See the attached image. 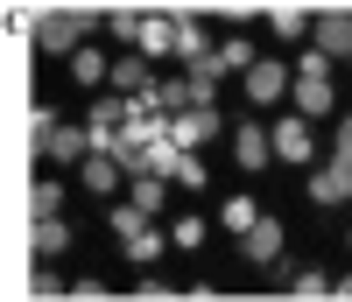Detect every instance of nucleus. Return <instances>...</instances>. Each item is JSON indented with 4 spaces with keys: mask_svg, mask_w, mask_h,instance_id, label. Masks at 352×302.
<instances>
[{
    "mask_svg": "<svg viewBox=\"0 0 352 302\" xmlns=\"http://www.w3.org/2000/svg\"><path fill=\"white\" fill-rule=\"evenodd\" d=\"M254 218H261V204H254V197H226V225H232V232H247Z\"/></svg>",
    "mask_w": 352,
    "mask_h": 302,
    "instance_id": "nucleus-24",
    "label": "nucleus"
},
{
    "mask_svg": "<svg viewBox=\"0 0 352 302\" xmlns=\"http://www.w3.org/2000/svg\"><path fill=\"white\" fill-rule=\"evenodd\" d=\"M282 92H289V71H282V64H261V56H254V64H247V99H254V106H275Z\"/></svg>",
    "mask_w": 352,
    "mask_h": 302,
    "instance_id": "nucleus-9",
    "label": "nucleus"
},
{
    "mask_svg": "<svg viewBox=\"0 0 352 302\" xmlns=\"http://www.w3.org/2000/svg\"><path fill=\"white\" fill-rule=\"evenodd\" d=\"M268 141H275V155H282V162H296V169L317 155V141H310L303 119H275V134H268Z\"/></svg>",
    "mask_w": 352,
    "mask_h": 302,
    "instance_id": "nucleus-8",
    "label": "nucleus"
},
{
    "mask_svg": "<svg viewBox=\"0 0 352 302\" xmlns=\"http://www.w3.org/2000/svg\"><path fill=\"white\" fill-rule=\"evenodd\" d=\"M212 134H219V113H212V106H190L184 119H169V141L184 148V155H190L197 141H212Z\"/></svg>",
    "mask_w": 352,
    "mask_h": 302,
    "instance_id": "nucleus-7",
    "label": "nucleus"
},
{
    "mask_svg": "<svg viewBox=\"0 0 352 302\" xmlns=\"http://www.w3.org/2000/svg\"><path fill=\"white\" fill-rule=\"evenodd\" d=\"M212 84H219V78H197V71H190V78H184V113H190V106H212Z\"/></svg>",
    "mask_w": 352,
    "mask_h": 302,
    "instance_id": "nucleus-26",
    "label": "nucleus"
},
{
    "mask_svg": "<svg viewBox=\"0 0 352 302\" xmlns=\"http://www.w3.org/2000/svg\"><path fill=\"white\" fill-rule=\"evenodd\" d=\"M254 64V49H247V36H232V43H219V78L226 71H247Z\"/></svg>",
    "mask_w": 352,
    "mask_h": 302,
    "instance_id": "nucleus-22",
    "label": "nucleus"
},
{
    "mask_svg": "<svg viewBox=\"0 0 352 302\" xmlns=\"http://www.w3.org/2000/svg\"><path fill=\"white\" fill-rule=\"evenodd\" d=\"M162 246H169V239H162V232H148V225H141V232H127V239H120V253H127L134 267H155V260H162Z\"/></svg>",
    "mask_w": 352,
    "mask_h": 302,
    "instance_id": "nucleus-14",
    "label": "nucleus"
},
{
    "mask_svg": "<svg viewBox=\"0 0 352 302\" xmlns=\"http://www.w3.org/2000/svg\"><path fill=\"white\" fill-rule=\"evenodd\" d=\"M28 134H36V155L43 162H85V155H92V127H64L50 106L28 113Z\"/></svg>",
    "mask_w": 352,
    "mask_h": 302,
    "instance_id": "nucleus-2",
    "label": "nucleus"
},
{
    "mask_svg": "<svg viewBox=\"0 0 352 302\" xmlns=\"http://www.w3.org/2000/svg\"><path fill=\"white\" fill-rule=\"evenodd\" d=\"M176 162H184V148H176V141H169V127H162V134L134 155V176H176Z\"/></svg>",
    "mask_w": 352,
    "mask_h": 302,
    "instance_id": "nucleus-10",
    "label": "nucleus"
},
{
    "mask_svg": "<svg viewBox=\"0 0 352 302\" xmlns=\"http://www.w3.org/2000/svg\"><path fill=\"white\" fill-rule=\"evenodd\" d=\"M28 28H36V49H43V56H71V49H85V43H92L99 14H78L71 0H50V8H36V14H28Z\"/></svg>",
    "mask_w": 352,
    "mask_h": 302,
    "instance_id": "nucleus-1",
    "label": "nucleus"
},
{
    "mask_svg": "<svg viewBox=\"0 0 352 302\" xmlns=\"http://www.w3.org/2000/svg\"><path fill=\"white\" fill-rule=\"evenodd\" d=\"M310 43L324 49V56H345V49H352V14H345V8L317 14V21H310Z\"/></svg>",
    "mask_w": 352,
    "mask_h": 302,
    "instance_id": "nucleus-6",
    "label": "nucleus"
},
{
    "mask_svg": "<svg viewBox=\"0 0 352 302\" xmlns=\"http://www.w3.org/2000/svg\"><path fill=\"white\" fill-rule=\"evenodd\" d=\"M28 295H71V288L56 281V275H50V260H43V267H36V281H28Z\"/></svg>",
    "mask_w": 352,
    "mask_h": 302,
    "instance_id": "nucleus-29",
    "label": "nucleus"
},
{
    "mask_svg": "<svg viewBox=\"0 0 352 302\" xmlns=\"http://www.w3.org/2000/svg\"><path fill=\"white\" fill-rule=\"evenodd\" d=\"M148 64H141V56H120V64H113V92H127V99H141V92H148Z\"/></svg>",
    "mask_w": 352,
    "mask_h": 302,
    "instance_id": "nucleus-15",
    "label": "nucleus"
},
{
    "mask_svg": "<svg viewBox=\"0 0 352 302\" xmlns=\"http://www.w3.org/2000/svg\"><path fill=\"white\" fill-rule=\"evenodd\" d=\"M162 183H169V176H141V183H134V204L148 211V218H155V211H162Z\"/></svg>",
    "mask_w": 352,
    "mask_h": 302,
    "instance_id": "nucleus-23",
    "label": "nucleus"
},
{
    "mask_svg": "<svg viewBox=\"0 0 352 302\" xmlns=\"http://www.w3.org/2000/svg\"><path fill=\"white\" fill-rule=\"evenodd\" d=\"M141 8H169V0H141Z\"/></svg>",
    "mask_w": 352,
    "mask_h": 302,
    "instance_id": "nucleus-30",
    "label": "nucleus"
},
{
    "mask_svg": "<svg viewBox=\"0 0 352 302\" xmlns=\"http://www.w3.org/2000/svg\"><path fill=\"white\" fill-rule=\"evenodd\" d=\"M331 64H338V56H324V49H317V43H310V49H303V64H296V71H303V78H331Z\"/></svg>",
    "mask_w": 352,
    "mask_h": 302,
    "instance_id": "nucleus-28",
    "label": "nucleus"
},
{
    "mask_svg": "<svg viewBox=\"0 0 352 302\" xmlns=\"http://www.w3.org/2000/svg\"><path fill=\"white\" fill-rule=\"evenodd\" d=\"M331 106H338L331 78H296V113H303V119H324Z\"/></svg>",
    "mask_w": 352,
    "mask_h": 302,
    "instance_id": "nucleus-11",
    "label": "nucleus"
},
{
    "mask_svg": "<svg viewBox=\"0 0 352 302\" xmlns=\"http://www.w3.org/2000/svg\"><path fill=\"white\" fill-rule=\"evenodd\" d=\"M28 211H36V218H64V183H56V176H43L36 197H28Z\"/></svg>",
    "mask_w": 352,
    "mask_h": 302,
    "instance_id": "nucleus-20",
    "label": "nucleus"
},
{
    "mask_svg": "<svg viewBox=\"0 0 352 302\" xmlns=\"http://www.w3.org/2000/svg\"><path fill=\"white\" fill-rule=\"evenodd\" d=\"M268 155H275V141L261 134V127H240V134H232V162H240V169H261Z\"/></svg>",
    "mask_w": 352,
    "mask_h": 302,
    "instance_id": "nucleus-12",
    "label": "nucleus"
},
{
    "mask_svg": "<svg viewBox=\"0 0 352 302\" xmlns=\"http://www.w3.org/2000/svg\"><path fill=\"white\" fill-rule=\"evenodd\" d=\"M71 78H78V84H99V78H113V64L85 43V49H71Z\"/></svg>",
    "mask_w": 352,
    "mask_h": 302,
    "instance_id": "nucleus-19",
    "label": "nucleus"
},
{
    "mask_svg": "<svg viewBox=\"0 0 352 302\" xmlns=\"http://www.w3.org/2000/svg\"><path fill=\"white\" fill-rule=\"evenodd\" d=\"M204 232H212V225H204V218H184V225L169 232V246H184V253H190V246H204Z\"/></svg>",
    "mask_w": 352,
    "mask_h": 302,
    "instance_id": "nucleus-25",
    "label": "nucleus"
},
{
    "mask_svg": "<svg viewBox=\"0 0 352 302\" xmlns=\"http://www.w3.org/2000/svg\"><path fill=\"white\" fill-rule=\"evenodd\" d=\"M289 295H303V302L331 295V275H324V267H296V281H289Z\"/></svg>",
    "mask_w": 352,
    "mask_h": 302,
    "instance_id": "nucleus-21",
    "label": "nucleus"
},
{
    "mask_svg": "<svg viewBox=\"0 0 352 302\" xmlns=\"http://www.w3.org/2000/svg\"><path fill=\"white\" fill-rule=\"evenodd\" d=\"M169 183H184V190H204V183H212V176L197 169V155H184V162H176V176H169Z\"/></svg>",
    "mask_w": 352,
    "mask_h": 302,
    "instance_id": "nucleus-27",
    "label": "nucleus"
},
{
    "mask_svg": "<svg viewBox=\"0 0 352 302\" xmlns=\"http://www.w3.org/2000/svg\"><path fill=\"white\" fill-rule=\"evenodd\" d=\"M176 21V56H184V64H197V56H212V43H204V28L190 21V14H169Z\"/></svg>",
    "mask_w": 352,
    "mask_h": 302,
    "instance_id": "nucleus-16",
    "label": "nucleus"
},
{
    "mask_svg": "<svg viewBox=\"0 0 352 302\" xmlns=\"http://www.w3.org/2000/svg\"><path fill=\"white\" fill-rule=\"evenodd\" d=\"M141 56H176V21H169V14H148V21H141Z\"/></svg>",
    "mask_w": 352,
    "mask_h": 302,
    "instance_id": "nucleus-13",
    "label": "nucleus"
},
{
    "mask_svg": "<svg viewBox=\"0 0 352 302\" xmlns=\"http://www.w3.org/2000/svg\"><path fill=\"white\" fill-rule=\"evenodd\" d=\"M310 197H317V204H345V197H352V141L310 176Z\"/></svg>",
    "mask_w": 352,
    "mask_h": 302,
    "instance_id": "nucleus-3",
    "label": "nucleus"
},
{
    "mask_svg": "<svg viewBox=\"0 0 352 302\" xmlns=\"http://www.w3.org/2000/svg\"><path fill=\"white\" fill-rule=\"evenodd\" d=\"M268 21H275V36H282V43H296L303 28H310V14L296 8V0H275V8H268Z\"/></svg>",
    "mask_w": 352,
    "mask_h": 302,
    "instance_id": "nucleus-18",
    "label": "nucleus"
},
{
    "mask_svg": "<svg viewBox=\"0 0 352 302\" xmlns=\"http://www.w3.org/2000/svg\"><path fill=\"white\" fill-rule=\"evenodd\" d=\"M64 246H71V225L64 218H36V260H56Z\"/></svg>",
    "mask_w": 352,
    "mask_h": 302,
    "instance_id": "nucleus-17",
    "label": "nucleus"
},
{
    "mask_svg": "<svg viewBox=\"0 0 352 302\" xmlns=\"http://www.w3.org/2000/svg\"><path fill=\"white\" fill-rule=\"evenodd\" d=\"M120 169H127L120 155H106V148H92V155L78 162V183H85V190H99V197H113V190H120Z\"/></svg>",
    "mask_w": 352,
    "mask_h": 302,
    "instance_id": "nucleus-5",
    "label": "nucleus"
},
{
    "mask_svg": "<svg viewBox=\"0 0 352 302\" xmlns=\"http://www.w3.org/2000/svg\"><path fill=\"white\" fill-rule=\"evenodd\" d=\"M240 253L254 260V267H268V260H282V218H268V211H261V218L240 232Z\"/></svg>",
    "mask_w": 352,
    "mask_h": 302,
    "instance_id": "nucleus-4",
    "label": "nucleus"
}]
</instances>
